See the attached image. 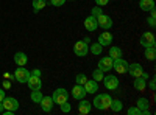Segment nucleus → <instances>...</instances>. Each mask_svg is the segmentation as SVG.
I'll use <instances>...</instances> for the list:
<instances>
[{
    "instance_id": "37",
    "label": "nucleus",
    "mask_w": 156,
    "mask_h": 115,
    "mask_svg": "<svg viewBox=\"0 0 156 115\" xmlns=\"http://www.w3.org/2000/svg\"><path fill=\"white\" fill-rule=\"evenodd\" d=\"M31 75H34V76H41V70H39V69H34L33 72H30Z\"/></svg>"
},
{
    "instance_id": "38",
    "label": "nucleus",
    "mask_w": 156,
    "mask_h": 115,
    "mask_svg": "<svg viewBox=\"0 0 156 115\" xmlns=\"http://www.w3.org/2000/svg\"><path fill=\"white\" fill-rule=\"evenodd\" d=\"M6 96V93H5V90L3 89H0V101H3V98Z\"/></svg>"
},
{
    "instance_id": "35",
    "label": "nucleus",
    "mask_w": 156,
    "mask_h": 115,
    "mask_svg": "<svg viewBox=\"0 0 156 115\" xmlns=\"http://www.w3.org/2000/svg\"><path fill=\"white\" fill-rule=\"evenodd\" d=\"M64 3H66V0H50V5L53 6H62Z\"/></svg>"
},
{
    "instance_id": "7",
    "label": "nucleus",
    "mask_w": 156,
    "mask_h": 115,
    "mask_svg": "<svg viewBox=\"0 0 156 115\" xmlns=\"http://www.w3.org/2000/svg\"><path fill=\"white\" fill-rule=\"evenodd\" d=\"M112 69H114L117 73L123 75V73L128 72V62H126L123 58H117V59H114V62H112Z\"/></svg>"
},
{
    "instance_id": "15",
    "label": "nucleus",
    "mask_w": 156,
    "mask_h": 115,
    "mask_svg": "<svg viewBox=\"0 0 156 115\" xmlns=\"http://www.w3.org/2000/svg\"><path fill=\"white\" fill-rule=\"evenodd\" d=\"M86 96V90H84V87L81 86V84H76L73 89H72V98L73 100H83Z\"/></svg>"
},
{
    "instance_id": "13",
    "label": "nucleus",
    "mask_w": 156,
    "mask_h": 115,
    "mask_svg": "<svg viewBox=\"0 0 156 115\" xmlns=\"http://www.w3.org/2000/svg\"><path fill=\"white\" fill-rule=\"evenodd\" d=\"M83 87H84L86 93H90V95H94V93L98 92V83H97L95 79H87Z\"/></svg>"
},
{
    "instance_id": "4",
    "label": "nucleus",
    "mask_w": 156,
    "mask_h": 115,
    "mask_svg": "<svg viewBox=\"0 0 156 115\" xmlns=\"http://www.w3.org/2000/svg\"><path fill=\"white\" fill-rule=\"evenodd\" d=\"M140 45L142 47H156V39H154V34L151 31H145L144 34L140 36Z\"/></svg>"
},
{
    "instance_id": "3",
    "label": "nucleus",
    "mask_w": 156,
    "mask_h": 115,
    "mask_svg": "<svg viewBox=\"0 0 156 115\" xmlns=\"http://www.w3.org/2000/svg\"><path fill=\"white\" fill-rule=\"evenodd\" d=\"M51 98H53V103L55 104H62L64 101L69 100V92L66 90V89H56V90L53 92V95H51Z\"/></svg>"
},
{
    "instance_id": "17",
    "label": "nucleus",
    "mask_w": 156,
    "mask_h": 115,
    "mask_svg": "<svg viewBox=\"0 0 156 115\" xmlns=\"http://www.w3.org/2000/svg\"><path fill=\"white\" fill-rule=\"evenodd\" d=\"M97 27H98V23H97V17H94L92 14H90L89 17H86V19H84V28H86L87 31H95V30H97Z\"/></svg>"
},
{
    "instance_id": "6",
    "label": "nucleus",
    "mask_w": 156,
    "mask_h": 115,
    "mask_svg": "<svg viewBox=\"0 0 156 115\" xmlns=\"http://www.w3.org/2000/svg\"><path fill=\"white\" fill-rule=\"evenodd\" d=\"M103 84H105V87L108 89V90H115L117 87H119V78L114 75H108V76H103Z\"/></svg>"
},
{
    "instance_id": "22",
    "label": "nucleus",
    "mask_w": 156,
    "mask_h": 115,
    "mask_svg": "<svg viewBox=\"0 0 156 115\" xmlns=\"http://www.w3.org/2000/svg\"><path fill=\"white\" fill-rule=\"evenodd\" d=\"M145 87H147V81L144 78H140V76H139V78H134V89H136V90L144 92Z\"/></svg>"
},
{
    "instance_id": "25",
    "label": "nucleus",
    "mask_w": 156,
    "mask_h": 115,
    "mask_svg": "<svg viewBox=\"0 0 156 115\" xmlns=\"http://www.w3.org/2000/svg\"><path fill=\"white\" fill-rule=\"evenodd\" d=\"M109 109H111L112 112H120V110L123 109L122 101H120V100H112L111 104H109Z\"/></svg>"
},
{
    "instance_id": "30",
    "label": "nucleus",
    "mask_w": 156,
    "mask_h": 115,
    "mask_svg": "<svg viewBox=\"0 0 156 115\" xmlns=\"http://www.w3.org/2000/svg\"><path fill=\"white\" fill-rule=\"evenodd\" d=\"M103 76H105V75H103V72H101L100 69H95V70L92 72V79H95L97 83L103 79Z\"/></svg>"
},
{
    "instance_id": "36",
    "label": "nucleus",
    "mask_w": 156,
    "mask_h": 115,
    "mask_svg": "<svg viewBox=\"0 0 156 115\" xmlns=\"http://www.w3.org/2000/svg\"><path fill=\"white\" fill-rule=\"evenodd\" d=\"M95 3H97V6H106L109 3V0H95Z\"/></svg>"
},
{
    "instance_id": "21",
    "label": "nucleus",
    "mask_w": 156,
    "mask_h": 115,
    "mask_svg": "<svg viewBox=\"0 0 156 115\" xmlns=\"http://www.w3.org/2000/svg\"><path fill=\"white\" fill-rule=\"evenodd\" d=\"M27 61H28L27 55L22 53V52H17V53L14 55V62H16V66H25V64H27Z\"/></svg>"
},
{
    "instance_id": "24",
    "label": "nucleus",
    "mask_w": 156,
    "mask_h": 115,
    "mask_svg": "<svg viewBox=\"0 0 156 115\" xmlns=\"http://www.w3.org/2000/svg\"><path fill=\"white\" fill-rule=\"evenodd\" d=\"M144 56H145V59H148V61H154V59H156V50H154V47H145Z\"/></svg>"
},
{
    "instance_id": "2",
    "label": "nucleus",
    "mask_w": 156,
    "mask_h": 115,
    "mask_svg": "<svg viewBox=\"0 0 156 115\" xmlns=\"http://www.w3.org/2000/svg\"><path fill=\"white\" fill-rule=\"evenodd\" d=\"M30 75H31V73L25 69V66H17V69H16V72H14V79L19 81V83H22V84H27Z\"/></svg>"
},
{
    "instance_id": "5",
    "label": "nucleus",
    "mask_w": 156,
    "mask_h": 115,
    "mask_svg": "<svg viewBox=\"0 0 156 115\" xmlns=\"http://www.w3.org/2000/svg\"><path fill=\"white\" fill-rule=\"evenodd\" d=\"M73 53H75L76 56H80V58L86 56V55L89 53V45H87L84 41H76L75 45H73Z\"/></svg>"
},
{
    "instance_id": "9",
    "label": "nucleus",
    "mask_w": 156,
    "mask_h": 115,
    "mask_svg": "<svg viewBox=\"0 0 156 115\" xmlns=\"http://www.w3.org/2000/svg\"><path fill=\"white\" fill-rule=\"evenodd\" d=\"M112 62H114L112 58L103 56V58H100V61H98V69H100L103 73H105V72H109V70L112 69Z\"/></svg>"
},
{
    "instance_id": "27",
    "label": "nucleus",
    "mask_w": 156,
    "mask_h": 115,
    "mask_svg": "<svg viewBox=\"0 0 156 115\" xmlns=\"http://www.w3.org/2000/svg\"><path fill=\"white\" fill-rule=\"evenodd\" d=\"M89 52L92 53V55H101V52H103V47H101L98 42H94L92 45L89 47Z\"/></svg>"
},
{
    "instance_id": "32",
    "label": "nucleus",
    "mask_w": 156,
    "mask_h": 115,
    "mask_svg": "<svg viewBox=\"0 0 156 115\" xmlns=\"http://www.w3.org/2000/svg\"><path fill=\"white\" fill-rule=\"evenodd\" d=\"M59 109H61V112H62V113H69V112H70V109H72V106L67 103V101H64L62 104H59Z\"/></svg>"
},
{
    "instance_id": "33",
    "label": "nucleus",
    "mask_w": 156,
    "mask_h": 115,
    "mask_svg": "<svg viewBox=\"0 0 156 115\" xmlns=\"http://www.w3.org/2000/svg\"><path fill=\"white\" fill-rule=\"evenodd\" d=\"M128 115H140V109L137 107V106H133V107H129L128 110Z\"/></svg>"
},
{
    "instance_id": "40",
    "label": "nucleus",
    "mask_w": 156,
    "mask_h": 115,
    "mask_svg": "<svg viewBox=\"0 0 156 115\" xmlns=\"http://www.w3.org/2000/svg\"><path fill=\"white\" fill-rule=\"evenodd\" d=\"M150 89H151V90L154 92V78H153V79L150 81Z\"/></svg>"
},
{
    "instance_id": "20",
    "label": "nucleus",
    "mask_w": 156,
    "mask_h": 115,
    "mask_svg": "<svg viewBox=\"0 0 156 115\" xmlns=\"http://www.w3.org/2000/svg\"><path fill=\"white\" fill-rule=\"evenodd\" d=\"M139 8L142 11H151V9H154V0H140V2H139Z\"/></svg>"
},
{
    "instance_id": "31",
    "label": "nucleus",
    "mask_w": 156,
    "mask_h": 115,
    "mask_svg": "<svg viewBox=\"0 0 156 115\" xmlns=\"http://www.w3.org/2000/svg\"><path fill=\"white\" fill-rule=\"evenodd\" d=\"M75 81H76V84L84 86V83L87 81V78H86V75H84V73H78V75H76V78H75Z\"/></svg>"
},
{
    "instance_id": "8",
    "label": "nucleus",
    "mask_w": 156,
    "mask_h": 115,
    "mask_svg": "<svg viewBox=\"0 0 156 115\" xmlns=\"http://www.w3.org/2000/svg\"><path fill=\"white\" fill-rule=\"evenodd\" d=\"M2 104L6 110H12V112H16L19 109V101L16 98H12V96H5L3 101H2Z\"/></svg>"
},
{
    "instance_id": "19",
    "label": "nucleus",
    "mask_w": 156,
    "mask_h": 115,
    "mask_svg": "<svg viewBox=\"0 0 156 115\" xmlns=\"http://www.w3.org/2000/svg\"><path fill=\"white\" fill-rule=\"evenodd\" d=\"M139 109H140V115H148L150 112H148V106H150V103H148V100L147 98H139L137 100V104H136Z\"/></svg>"
},
{
    "instance_id": "11",
    "label": "nucleus",
    "mask_w": 156,
    "mask_h": 115,
    "mask_svg": "<svg viewBox=\"0 0 156 115\" xmlns=\"http://www.w3.org/2000/svg\"><path fill=\"white\" fill-rule=\"evenodd\" d=\"M30 90H41L42 87V81H41V76H34V75H30V78L27 81Z\"/></svg>"
},
{
    "instance_id": "10",
    "label": "nucleus",
    "mask_w": 156,
    "mask_h": 115,
    "mask_svg": "<svg viewBox=\"0 0 156 115\" xmlns=\"http://www.w3.org/2000/svg\"><path fill=\"white\" fill-rule=\"evenodd\" d=\"M97 23H98V27H101L103 30H111L112 27V19L108 16V14H100L97 17Z\"/></svg>"
},
{
    "instance_id": "29",
    "label": "nucleus",
    "mask_w": 156,
    "mask_h": 115,
    "mask_svg": "<svg viewBox=\"0 0 156 115\" xmlns=\"http://www.w3.org/2000/svg\"><path fill=\"white\" fill-rule=\"evenodd\" d=\"M147 22H148V25L151 28H154L156 27V12H154V9H151L150 11V17L147 19Z\"/></svg>"
},
{
    "instance_id": "12",
    "label": "nucleus",
    "mask_w": 156,
    "mask_h": 115,
    "mask_svg": "<svg viewBox=\"0 0 156 115\" xmlns=\"http://www.w3.org/2000/svg\"><path fill=\"white\" fill-rule=\"evenodd\" d=\"M142 72H144V67L140 66V64H128V72L126 73H129L133 76V78H139V76L142 75Z\"/></svg>"
},
{
    "instance_id": "1",
    "label": "nucleus",
    "mask_w": 156,
    "mask_h": 115,
    "mask_svg": "<svg viewBox=\"0 0 156 115\" xmlns=\"http://www.w3.org/2000/svg\"><path fill=\"white\" fill-rule=\"evenodd\" d=\"M111 101H112V98H111L108 93H98V95L94 96L92 106H95V107L100 109V110H106V109H109Z\"/></svg>"
},
{
    "instance_id": "26",
    "label": "nucleus",
    "mask_w": 156,
    "mask_h": 115,
    "mask_svg": "<svg viewBox=\"0 0 156 115\" xmlns=\"http://www.w3.org/2000/svg\"><path fill=\"white\" fill-rule=\"evenodd\" d=\"M109 58H112V59L122 58V48L120 47H111L109 48Z\"/></svg>"
},
{
    "instance_id": "39",
    "label": "nucleus",
    "mask_w": 156,
    "mask_h": 115,
    "mask_svg": "<svg viewBox=\"0 0 156 115\" xmlns=\"http://www.w3.org/2000/svg\"><path fill=\"white\" fill-rule=\"evenodd\" d=\"M3 87L5 89H11V83L9 81H3Z\"/></svg>"
},
{
    "instance_id": "14",
    "label": "nucleus",
    "mask_w": 156,
    "mask_h": 115,
    "mask_svg": "<svg viewBox=\"0 0 156 115\" xmlns=\"http://www.w3.org/2000/svg\"><path fill=\"white\" fill-rule=\"evenodd\" d=\"M111 42H112V34H111L108 30L103 31V33H100V36H98V44H100L101 47H108Z\"/></svg>"
},
{
    "instance_id": "28",
    "label": "nucleus",
    "mask_w": 156,
    "mask_h": 115,
    "mask_svg": "<svg viewBox=\"0 0 156 115\" xmlns=\"http://www.w3.org/2000/svg\"><path fill=\"white\" fill-rule=\"evenodd\" d=\"M42 96L44 95L39 90H31V101H33V103H39V101L42 100Z\"/></svg>"
},
{
    "instance_id": "41",
    "label": "nucleus",
    "mask_w": 156,
    "mask_h": 115,
    "mask_svg": "<svg viewBox=\"0 0 156 115\" xmlns=\"http://www.w3.org/2000/svg\"><path fill=\"white\" fill-rule=\"evenodd\" d=\"M3 109H5V107H3V104H2V101H0V112H3Z\"/></svg>"
},
{
    "instance_id": "34",
    "label": "nucleus",
    "mask_w": 156,
    "mask_h": 115,
    "mask_svg": "<svg viewBox=\"0 0 156 115\" xmlns=\"http://www.w3.org/2000/svg\"><path fill=\"white\" fill-rule=\"evenodd\" d=\"M100 14H103L101 6H94V8H92V16H94V17H98Z\"/></svg>"
},
{
    "instance_id": "16",
    "label": "nucleus",
    "mask_w": 156,
    "mask_h": 115,
    "mask_svg": "<svg viewBox=\"0 0 156 115\" xmlns=\"http://www.w3.org/2000/svg\"><path fill=\"white\" fill-rule=\"evenodd\" d=\"M39 104H41V109L44 112H50L51 109H53V98L51 96H42V100L39 101Z\"/></svg>"
},
{
    "instance_id": "18",
    "label": "nucleus",
    "mask_w": 156,
    "mask_h": 115,
    "mask_svg": "<svg viewBox=\"0 0 156 115\" xmlns=\"http://www.w3.org/2000/svg\"><path fill=\"white\" fill-rule=\"evenodd\" d=\"M90 107H92V103L83 98V100H80V104H78V112L81 115H86V113L90 112Z\"/></svg>"
},
{
    "instance_id": "23",
    "label": "nucleus",
    "mask_w": 156,
    "mask_h": 115,
    "mask_svg": "<svg viewBox=\"0 0 156 115\" xmlns=\"http://www.w3.org/2000/svg\"><path fill=\"white\" fill-rule=\"evenodd\" d=\"M45 6H47V0H33V11L34 12H39Z\"/></svg>"
}]
</instances>
